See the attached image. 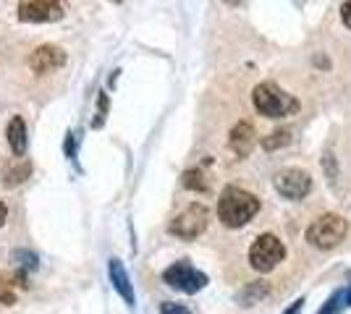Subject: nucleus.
Returning a JSON list of instances; mask_svg holds the SVG:
<instances>
[{
    "instance_id": "f257e3e1",
    "label": "nucleus",
    "mask_w": 351,
    "mask_h": 314,
    "mask_svg": "<svg viewBox=\"0 0 351 314\" xmlns=\"http://www.w3.org/2000/svg\"><path fill=\"white\" fill-rule=\"evenodd\" d=\"M260 212V199L239 186H226L218 199V220L226 228H241Z\"/></svg>"
},
{
    "instance_id": "f03ea898",
    "label": "nucleus",
    "mask_w": 351,
    "mask_h": 314,
    "mask_svg": "<svg viewBox=\"0 0 351 314\" xmlns=\"http://www.w3.org/2000/svg\"><path fill=\"white\" fill-rule=\"evenodd\" d=\"M252 105L265 118H289L299 110V100L280 90L276 81H263L252 90Z\"/></svg>"
},
{
    "instance_id": "7ed1b4c3",
    "label": "nucleus",
    "mask_w": 351,
    "mask_h": 314,
    "mask_svg": "<svg viewBox=\"0 0 351 314\" xmlns=\"http://www.w3.org/2000/svg\"><path fill=\"white\" fill-rule=\"evenodd\" d=\"M349 233V220L341 218L338 212H325L320 218H315L307 228V241L315 246V249H322V252H330L336 249L341 241L346 239Z\"/></svg>"
},
{
    "instance_id": "20e7f679",
    "label": "nucleus",
    "mask_w": 351,
    "mask_h": 314,
    "mask_svg": "<svg viewBox=\"0 0 351 314\" xmlns=\"http://www.w3.org/2000/svg\"><path fill=\"white\" fill-rule=\"evenodd\" d=\"M286 257V244L276 233H263L249 246V265L257 272H270L283 262Z\"/></svg>"
},
{
    "instance_id": "39448f33",
    "label": "nucleus",
    "mask_w": 351,
    "mask_h": 314,
    "mask_svg": "<svg viewBox=\"0 0 351 314\" xmlns=\"http://www.w3.org/2000/svg\"><path fill=\"white\" fill-rule=\"evenodd\" d=\"M207 223H210L207 207L199 205V202H194V205H189L184 212H178L173 220L168 223V233L181 241H194L197 236H202L207 231Z\"/></svg>"
},
{
    "instance_id": "423d86ee",
    "label": "nucleus",
    "mask_w": 351,
    "mask_h": 314,
    "mask_svg": "<svg viewBox=\"0 0 351 314\" xmlns=\"http://www.w3.org/2000/svg\"><path fill=\"white\" fill-rule=\"evenodd\" d=\"M162 280H165V285H171L181 293H197L207 285V275L194 265H189L186 259H178L171 267H165Z\"/></svg>"
},
{
    "instance_id": "0eeeda50",
    "label": "nucleus",
    "mask_w": 351,
    "mask_h": 314,
    "mask_svg": "<svg viewBox=\"0 0 351 314\" xmlns=\"http://www.w3.org/2000/svg\"><path fill=\"white\" fill-rule=\"evenodd\" d=\"M66 16L63 0H24L19 5V21L24 24H56Z\"/></svg>"
},
{
    "instance_id": "6e6552de",
    "label": "nucleus",
    "mask_w": 351,
    "mask_h": 314,
    "mask_svg": "<svg viewBox=\"0 0 351 314\" xmlns=\"http://www.w3.org/2000/svg\"><path fill=\"white\" fill-rule=\"evenodd\" d=\"M276 192H278L283 199H291V202H299L312 192V176L302 168H286L276 173Z\"/></svg>"
},
{
    "instance_id": "1a4fd4ad",
    "label": "nucleus",
    "mask_w": 351,
    "mask_h": 314,
    "mask_svg": "<svg viewBox=\"0 0 351 314\" xmlns=\"http://www.w3.org/2000/svg\"><path fill=\"white\" fill-rule=\"evenodd\" d=\"M66 60H69V55L58 45H40L29 55V68L34 74H50V71L63 68Z\"/></svg>"
},
{
    "instance_id": "9d476101",
    "label": "nucleus",
    "mask_w": 351,
    "mask_h": 314,
    "mask_svg": "<svg viewBox=\"0 0 351 314\" xmlns=\"http://www.w3.org/2000/svg\"><path fill=\"white\" fill-rule=\"evenodd\" d=\"M257 144V134H254V126L247 123V120H239L234 129H231V136H228V147L234 152L239 160L249 157V152L254 150Z\"/></svg>"
},
{
    "instance_id": "9b49d317",
    "label": "nucleus",
    "mask_w": 351,
    "mask_h": 314,
    "mask_svg": "<svg viewBox=\"0 0 351 314\" xmlns=\"http://www.w3.org/2000/svg\"><path fill=\"white\" fill-rule=\"evenodd\" d=\"M108 278H110V283H113V288H116L118 296L126 301L129 306H134V304H136V296H134L132 278H129V272H126L123 262H121L118 257H113V259L108 262Z\"/></svg>"
},
{
    "instance_id": "f8f14e48",
    "label": "nucleus",
    "mask_w": 351,
    "mask_h": 314,
    "mask_svg": "<svg viewBox=\"0 0 351 314\" xmlns=\"http://www.w3.org/2000/svg\"><path fill=\"white\" fill-rule=\"evenodd\" d=\"M5 136H8V147L16 157H24L27 152V123L21 116H14L8 120V129H5Z\"/></svg>"
},
{
    "instance_id": "ddd939ff",
    "label": "nucleus",
    "mask_w": 351,
    "mask_h": 314,
    "mask_svg": "<svg viewBox=\"0 0 351 314\" xmlns=\"http://www.w3.org/2000/svg\"><path fill=\"white\" fill-rule=\"evenodd\" d=\"M267 293H270V283H265V280H254V283H247L239 293H236V301H239L241 306H254V304H257V301H263Z\"/></svg>"
},
{
    "instance_id": "4468645a",
    "label": "nucleus",
    "mask_w": 351,
    "mask_h": 314,
    "mask_svg": "<svg viewBox=\"0 0 351 314\" xmlns=\"http://www.w3.org/2000/svg\"><path fill=\"white\" fill-rule=\"evenodd\" d=\"M349 306H351V283L346 288L333 291V296L322 304L320 309H317V314H338L343 312V309H349Z\"/></svg>"
},
{
    "instance_id": "2eb2a0df",
    "label": "nucleus",
    "mask_w": 351,
    "mask_h": 314,
    "mask_svg": "<svg viewBox=\"0 0 351 314\" xmlns=\"http://www.w3.org/2000/svg\"><path fill=\"white\" fill-rule=\"evenodd\" d=\"M11 262L21 272H32V270L40 267V257L34 254V252H29V249H16L14 254H11Z\"/></svg>"
},
{
    "instance_id": "dca6fc26",
    "label": "nucleus",
    "mask_w": 351,
    "mask_h": 314,
    "mask_svg": "<svg viewBox=\"0 0 351 314\" xmlns=\"http://www.w3.org/2000/svg\"><path fill=\"white\" fill-rule=\"evenodd\" d=\"M291 131L289 129H278V131H273V134H267L263 139V150L265 152H276L280 147H289L291 144Z\"/></svg>"
},
{
    "instance_id": "f3484780",
    "label": "nucleus",
    "mask_w": 351,
    "mask_h": 314,
    "mask_svg": "<svg viewBox=\"0 0 351 314\" xmlns=\"http://www.w3.org/2000/svg\"><path fill=\"white\" fill-rule=\"evenodd\" d=\"M184 186L189 192H207V181L202 176V170H186L184 173Z\"/></svg>"
},
{
    "instance_id": "a211bd4d",
    "label": "nucleus",
    "mask_w": 351,
    "mask_h": 314,
    "mask_svg": "<svg viewBox=\"0 0 351 314\" xmlns=\"http://www.w3.org/2000/svg\"><path fill=\"white\" fill-rule=\"evenodd\" d=\"M29 163H24V168H21V163H16V168H8V173H5V183H8V186H16V183H19V181H24L27 179V176H29Z\"/></svg>"
},
{
    "instance_id": "6ab92c4d",
    "label": "nucleus",
    "mask_w": 351,
    "mask_h": 314,
    "mask_svg": "<svg viewBox=\"0 0 351 314\" xmlns=\"http://www.w3.org/2000/svg\"><path fill=\"white\" fill-rule=\"evenodd\" d=\"M160 314H191L184 304H176V301H165L160 304Z\"/></svg>"
},
{
    "instance_id": "aec40b11",
    "label": "nucleus",
    "mask_w": 351,
    "mask_h": 314,
    "mask_svg": "<svg viewBox=\"0 0 351 314\" xmlns=\"http://www.w3.org/2000/svg\"><path fill=\"white\" fill-rule=\"evenodd\" d=\"M105 113H108V94L100 92V105H97V118H95V129H100L105 120Z\"/></svg>"
},
{
    "instance_id": "412c9836",
    "label": "nucleus",
    "mask_w": 351,
    "mask_h": 314,
    "mask_svg": "<svg viewBox=\"0 0 351 314\" xmlns=\"http://www.w3.org/2000/svg\"><path fill=\"white\" fill-rule=\"evenodd\" d=\"M341 18H343V24L351 29V0H343V5H341Z\"/></svg>"
},
{
    "instance_id": "4be33fe9",
    "label": "nucleus",
    "mask_w": 351,
    "mask_h": 314,
    "mask_svg": "<svg viewBox=\"0 0 351 314\" xmlns=\"http://www.w3.org/2000/svg\"><path fill=\"white\" fill-rule=\"evenodd\" d=\"M66 155L69 157H76V142H73V134H66Z\"/></svg>"
},
{
    "instance_id": "5701e85b",
    "label": "nucleus",
    "mask_w": 351,
    "mask_h": 314,
    "mask_svg": "<svg viewBox=\"0 0 351 314\" xmlns=\"http://www.w3.org/2000/svg\"><path fill=\"white\" fill-rule=\"evenodd\" d=\"M302 306H304V299H296V301H291V306H289L283 314H299L302 312Z\"/></svg>"
},
{
    "instance_id": "b1692460",
    "label": "nucleus",
    "mask_w": 351,
    "mask_h": 314,
    "mask_svg": "<svg viewBox=\"0 0 351 314\" xmlns=\"http://www.w3.org/2000/svg\"><path fill=\"white\" fill-rule=\"evenodd\" d=\"M0 301H3L5 306H11V304H14V301H16V296H14V293H11V291H3V293H0Z\"/></svg>"
},
{
    "instance_id": "393cba45",
    "label": "nucleus",
    "mask_w": 351,
    "mask_h": 314,
    "mask_svg": "<svg viewBox=\"0 0 351 314\" xmlns=\"http://www.w3.org/2000/svg\"><path fill=\"white\" fill-rule=\"evenodd\" d=\"M5 220H8V205H5V202H0V228L5 225Z\"/></svg>"
},
{
    "instance_id": "a878e982",
    "label": "nucleus",
    "mask_w": 351,
    "mask_h": 314,
    "mask_svg": "<svg viewBox=\"0 0 351 314\" xmlns=\"http://www.w3.org/2000/svg\"><path fill=\"white\" fill-rule=\"evenodd\" d=\"M226 3H228V5H239V3H241V0H226Z\"/></svg>"
},
{
    "instance_id": "bb28decb",
    "label": "nucleus",
    "mask_w": 351,
    "mask_h": 314,
    "mask_svg": "<svg viewBox=\"0 0 351 314\" xmlns=\"http://www.w3.org/2000/svg\"><path fill=\"white\" fill-rule=\"evenodd\" d=\"M110 3H123V0H110Z\"/></svg>"
}]
</instances>
